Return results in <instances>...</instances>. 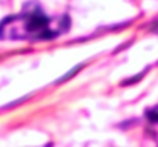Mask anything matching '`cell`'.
<instances>
[{"instance_id":"1","label":"cell","mask_w":158,"mask_h":147,"mask_svg":"<svg viewBox=\"0 0 158 147\" xmlns=\"http://www.w3.org/2000/svg\"><path fill=\"white\" fill-rule=\"evenodd\" d=\"M66 15H49L37 3L25 6L19 14L0 22V39L9 42L52 40L69 29Z\"/></svg>"},{"instance_id":"2","label":"cell","mask_w":158,"mask_h":147,"mask_svg":"<svg viewBox=\"0 0 158 147\" xmlns=\"http://www.w3.org/2000/svg\"><path fill=\"white\" fill-rule=\"evenodd\" d=\"M148 120H149L151 126L157 127V130H158V106L157 107H154L152 110L148 112Z\"/></svg>"}]
</instances>
